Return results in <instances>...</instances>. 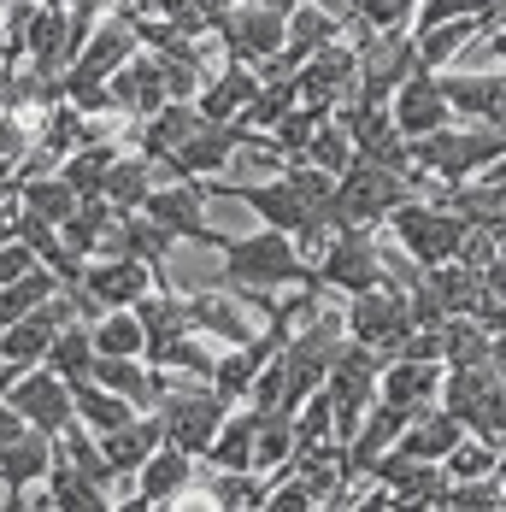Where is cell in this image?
<instances>
[{
	"label": "cell",
	"instance_id": "6da1fadb",
	"mask_svg": "<svg viewBox=\"0 0 506 512\" xmlns=\"http://www.w3.org/2000/svg\"><path fill=\"white\" fill-rule=\"evenodd\" d=\"M201 248H212V254L224 259L236 295H242L248 307H259V324H265V312L277 307V289H318V277H312V265L301 259V248H295L289 230L259 224L253 236H224V230L206 224Z\"/></svg>",
	"mask_w": 506,
	"mask_h": 512
},
{
	"label": "cell",
	"instance_id": "7a4b0ae2",
	"mask_svg": "<svg viewBox=\"0 0 506 512\" xmlns=\"http://www.w3.org/2000/svg\"><path fill=\"white\" fill-rule=\"evenodd\" d=\"M406 148H412V171H418L424 183H465V177H477L489 159L506 154V136L489 118H454V124H442V130H430V136L406 142Z\"/></svg>",
	"mask_w": 506,
	"mask_h": 512
},
{
	"label": "cell",
	"instance_id": "3957f363",
	"mask_svg": "<svg viewBox=\"0 0 506 512\" xmlns=\"http://www.w3.org/2000/svg\"><path fill=\"white\" fill-rule=\"evenodd\" d=\"M412 195H424V183L418 177H401V171H389V165H371V159H359L336 177V195L324 206V224L330 230H377L389 212Z\"/></svg>",
	"mask_w": 506,
	"mask_h": 512
},
{
	"label": "cell",
	"instance_id": "277c9868",
	"mask_svg": "<svg viewBox=\"0 0 506 512\" xmlns=\"http://www.w3.org/2000/svg\"><path fill=\"white\" fill-rule=\"evenodd\" d=\"M165 371V365H159ZM230 395H218L212 383L201 377H183V371H165V389H159V401H153V418H159V436L171 442V448H183V454H195L201 460L206 448H212V436H218V424L230 418Z\"/></svg>",
	"mask_w": 506,
	"mask_h": 512
},
{
	"label": "cell",
	"instance_id": "5b68a950",
	"mask_svg": "<svg viewBox=\"0 0 506 512\" xmlns=\"http://www.w3.org/2000/svg\"><path fill=\"white\" fill-rule=\"evenodd\" d=\"M383 224L401 236V248L418 259V265H448V259H459L465 236H471V218H459V212H448V206H436L430 195L401 201Z\"/></svg>",
	"mask_w": 506,
	"mask_h": 512
},
{
	"label": "cell",
	"instance_id": "8992f818",
	"mask_svg": "<svg viewBox=\"0 0 506 512\" xmlns=\"http://www.w3.org/2000/svg\"><path fill=\"white\" fill-rule=\"evenodd\" d=\"M312 277L324 295H359V289H383V265H377V230H330L324 254L312 259Z\"/></svg>",
	"mask_w": 506,
	"mask_h": 512
},
{
	"label": "cell",
	"instance_id": "52a82bcc",
	"mask_svg": "<svg viewBox=\"0 0 506 512\" xmlns=\"http://www.w3.org/2000/svg\"><path fill=\"white\" fill-rule=\"evenodd\" d=\"M348 42L359 53V95L365 101H389L401 89V77L418 65L412 30H365V24H348Z\"/></svg>",
	"mask_w": 506,
	"mask_h": 512
},
{
	"label": "cell",
	"instance_id": "ba28073f",
	"mask_svg": "<svg viewBox=\"0 0 506 512\" xmlns=\"http://www.w3.org/2000/svg\"><path fill=\"white\" fill-rule=\"evenodd\" d=\"M342 318H348V336L377 348L383 359L401 354V342L412 336V312H406V295L395 289H359V295H342Z\"/></svg>",
	"mask_w": 506,
	"mask_h": 512
},
{
	"label": "cell",
	"instance_id": "9c48e42d",
	"mask_svg": "<svg viewBox=\"0 0 506 512\" xmlns=\"http://www.w3.org/2000/svg\"><path fill=\"white\" fill-rule=\"evenodd\" d=\"M289 42V18L283 12H271V6H259V0H236L230 6V18L218 24V48L224 59H242V65H265V59H277Z\"/></svg>",
	"mask_w": 506,
	"mask_h": 512
},
{
	"label": "cell",
	"instance_id": "30bf717a",
	"mask_svg": "<svg viewBox=\"0 0 506 512\" xmlns=\"http://www.w3.org/2000/svg\"><path fill=\"white\" fill-rule=\"evenodd\" d=\"M165 101H171V89H165V59H159L153 48H136L112 77H106V106H112L124 124L153 118Z\"/></svg>",
	"mask_w": 506,
	"mask_h": 512
},
{
	"label": "cell",
	"instance_id": "8fae6325",
	"mask_svg": "<svg viewBox=\"0 0 506 512\" xmlns=\"http://www.w3.org/2000/svg\"><path fill=\"white\" fill-rule=\"evenodd\" d=\"M295 77H301V101L306 106L336 112L342 101H354V95H359V53H354V42H348V36L324 42V48L312 53Z\"/></svg>",
	"mask_w": 506,
	"mask_h": 512
},
{
	"label": "cell",
	"instance_id": "7c38bea8",
	"mask_svg": "<svg viewBox=\"0 0 506 512\" xmlns=\"http://www.w3.org/2000/svg\"><path fill=\"white\" fill-rule=\"evenodd\" d=\"M6 401L24 412V424L42 430V436H59V430L77 418V407H71V377H59L53 365H30V371H18V383H12Z\"/></svg>",
	"mask_w": 506,
	"mask_h": 512
},
{
	"label": "cell",
	"instance_id": "4fadbf2b",
	"mask_svg": "<svg viewBox=\"0 0 506 512\" xmlns=\"http://www.w3.org/2000/svg\"><path fill=\"white\" fill-rule=\"evenodd\" d=\"M389 112H395V130H401L406 142H418V136H430V130L454 124V106H448L442 77H436L430 65H412V71H406L401 89L389 95Z\"/></svg>",
	"mask_w": 506,
	"mask_h": 512
},
{
	"label": "cell",
	"instance_id": "5bb4252c",
	"mask_svg": "<svg viewBox=\"0 0 506 512\" xmlns=\"http://www.w3.org/2000/svg\"><path fill=\"white\" fill-rule=\"evenodd\" d=\"M124 483L136 489L142 507H183V495L201 483V460L183 454V448H171V442H159L148 460H142V471L124 477Z\"/></svg>",
	"mask_w": 506,
	"mask_h": 512
},
{
	"label": "cell",
	"instance_id": "9a60e30c",
	"mask_svg": "<svg viewBox=\"0 0 506 512\" xmlns=\"http://www.w3.org/2000/svg\"><path fill=\"white\" fill-rule=\"evenodd\" d=\"M148 218H159L177 242H195L206 236V183L201 177H171V183H153V195L142 201Z\"/></svg>",
	"mask_w": 506,
	"mask_h": 512
},
{
	"label": "cell",
	"instance_id": "2e32d148",
	"mask_svg": "<svg viewBox=\"0 0 506 512\" xmlns=\"http://www.w3.org/2000/svg\"><path fill=\"white\" fill-rule=\"evenodd\" d=\"M336 36H348V24H342L336 12H324V6L301 0V6L289 12V42H283V53H277V59H265V65H259V77H277V71H301L306 59L324 48V42H336Z\"/></svg>",
	"mask_w": 506,
	"mask_h": 512
},
{
	"label": "cell",
	"instance_id": "e0dca14e",
	"mask_svg": "<svg viewBox=\"0 0 506 512\" xmlns=\"http://www.w3.org/2000/svg\"><path fill=\"white\" fill-rule=\"evenodd\" d=\"M83 283L101 307H136L153 283H165V271L148 265V259H89Z\"/></svg>",
	"mask_w": 506,
	"mask_h": 512
},
{
	"label": "cell",
	"instance_id": "ac0fdd59",
	"mask_svg": "<svg viewBox=\"0 0 506 512\" xmlns=\"http://www.w3.org/2000/svg\"><path fill=\"white\" fill-rule=\"evenodd\" d=\"M253 95H259V71H253V65H242V59H218V71L201 83L195 106H201L206 124H236V118L248 112Z\"/></svg>",
	"mask_w": 506,
	"mask_h": 512
},
{
	"label": "cell",
	"instance_id": "d6986e66",
	"mask_svg": "<svg viewBox=\"0 0 506 512\" xmlns=\"http://www.w3.org/2000/svg\"><path fill=\"white\" fill-rule=\"evenodd\" d=\"M183 307H189V324L201 330L206 342H218V348H242L259 336V324H253L242 301L236 295H212V289H189L183 295Z\"/></svg>",
	"mask_w": 506,
	"mask_h": 512
},
{
	"label": "cell",
	"instance_id": "ffe728a7",
	"mask_svg": "<svg viewBox=\"0 0 506 512\" xmlns=\"http://www.w3.org/2000/svg\"><path fill=\"white\" fill-rule=\"evenodd\" d=\"M377 401H395L406 412H424L442 401V359H389L377 377Z\"/></svg>",
	"mask_w": 506,
	"mask_h": 512
},
{
	"label": "cell",
	"instance_id": "44dd1931",
	"mask_svg": "<svg viewBox=\"0 0 506 512\" xmlns=\"http://www.w3.org/2000/svg\"><path fill=\"white\" fill-rule=\"evenodd\" d=\"M201 106L195 101H165L153 118H142V124H130V148H142V154H153V165L165 154H177L195 130H201Z\"/></svg>",
	"mask_w": 506,
	"mask_h": 512
},
{
	"label": "cell",
	"instance_id": "7402d4cb",
	"mask_svg": "<svg viewBox=\"0 0 506 512\" xmlns=\"http://www.w3.org/2000/svg\"><path fill=\"white\" fill-rule=\"evenodd\" d=\"M442 77V95L454 106V118H495L506 101V71H436Z\"/></svg>",
	"mask_w": 506,
	"mask_h": 512
},
{
	"label": "cell",
	"instance_id": "603a6c76",
	"mask_svg": "<svg viewBox=\"0 0 506 512\" xmlns=\"http://www.w3.org/2000/svg\"><path fill=\"white\" fill-rule=\"evenodd\" d=\"M495 24L489 18H448V24H436V30H412V48H418V65H430V71H448L459 59V48H471L477 36H489Z\"/></svg>",
	"mask_w": 506,
	"mask_h": 512
},
{
	"label": "cell",
	"instance_id": "cb8c5ba5",
	"mask_svg": "<svg viewBox=\"0 0 506 512\" xmlns=\"http://www.w3.org/2000/svg\"><path fill=\"white\" fill-rule=\"evenodd\" d=\"M159 442H165V436H159V418H153V412H136L130 424H118V430H106L101 436V448H106V460H112V471H118V483L136 477L142 460H148Z\"/></svg>",
	"mask_w": 506,
	"mask_h": 512
},
{
	"label": "cell",
	"instance_id": "d4e9b609",
	"mask_svg": "<svg viewBox=\"0 0 506 512\" xmlns=\"http://www.w3.org/2000/svg\"><path fill=\"white\" fill-rule=\"evenodd\" d=\"M459 436H465V424H459L454 412L436 401V407H424L418 418H412V424H406L395 448H401V454H412V460H442V454L454 448Z\"/></svg>",
	"mask_w": 506,
	"mask_h": 512
},
{
	"label": "cell",
	"instance_id": "484cf974",
	"mask_svg": "<svg viewBox=\"0 0 506 512\" xmlns=\"http://www.w3.org/2000/svg\"><path fill=\"white\" fill-rule=\"evenodd\" d=\"M53 465V436H42V430H24L18 442H6L0 448V489H30V483H42Z\"/></svg>",
	"mask_w": 506,
	"mask_h": 512
},
{
	"label": "cell",
	"instance_id": "4316f807",
	"mask_svg": "<svg viewBox=\"0 0 506 512\" xmlns=\"http://www.w3.org/2000/svg\"><path fill=\"white\" fill-rule=\"evenodd\" d=\"M153 183H159V165H153V154H142V148H124V154L112 159V171H106V201L124 206V212H136V206L153 195Z\"/></svg>",
	"mask_w": 506,
	"mask_h": 512
},
{
	"label": "cell",
	"instance_id": "83f0119b",
	"mask_svg": "<svg viewBox=\"0 0 506 512\" xmlns=\"http://www.w3.org/2000/svg\"><path fill=\"white\" fill-rule=\"evenodd\" d=\"M42 483L53 489V507H59V512H106V507H112V489L95 483L89 471H77L71 460H59V454H53V465H48V477H42Z\"/></svg>",
	"mask_w": 506,
	"mask_h": 512
},
{
	"label": "cell",
	"instance_id": "f1b7e54d",
	"mask_svg": "<svg viewBox=\"0 0 506 512\" xmlns=\"http://www.w3.org/2000/svg\"><path fill=\"white\" fill-rule=\"evenodd\" d=\"M253 471H283L295 460V412L289 407H253Z\"/></svg>",
	"mask_w": 506,
	"mask_h": 512
},
{
	"label": "cell",
	"instance_id": "f546056e",
	"mask_svg": "<svg viewBox=\"0 0 506 512\" xmlns=\"http://www.w3.org/2000/svg\"><path fill=\"white\" fill-rule=\"evenodd\" d=\"M71 407H77V418H83L95 436H106V430H118V424L136 418V407H130L124 395H112L106 383H95V377H77V383H71Z\"/></svg>",
	"mask_w": 506,
	"mask_h": 512
},
{
	"label": "cell",
	"instance_id": "4dcf8cb0",
	"mask_svg": "<svg viewBox=\"0 0 506 512\" xmlns=\"http://www.w3.org/2000/svg\"><path fill=\"white\" fill-rule=\"evenodd\" d=\"M301 106V77L295 71H277V77H259V95L248 101V112H242V124H253V130H277L289 112Z\"/></svg>",
	"mask_w": 506,
	"mask_h": 512
},
{
	"label": "cell",
	"instance_id": "1f68e13d",
	"mask_svg": "<svg viewBox=\"0 0 506 512\" xmlns=\"http://www.w3.org/2000/svg\"><path fill=\"white\" fill-rule=\"evenodd\" d=\"M124 148H130V142H89V148H77V154L59 165V177L89 201V195H101L106 189V171H112V159L124 154Z\"/></svg>",
	"mask_w": 506,
	"mask_h": 512
},
{
	"label": "cell",
	"instance_id": "d6a6232c",
	"mask_svg": "<svg viewBox=\"0 0 506 512\" xmlns=\"http://www.w3.org/2000/svg\"><path fill=\"white\" fill-rule=\"evenodd\" d=\"M95 336V354H148V330H142V312L136 307H112L89 324Z\"/></svg>",
	"mask_w": 506,
	"mask_h": 512
},
{
	"label": "cell",
	"instance_id": "836d02e7",
	"mask_svg": "<svg viewBox=\"0 0 506 512\" xmlns=\"http://www.w3.org/2000/svg\"><path fill=\"white\" fill-rule=\"evenodd\" d=\"M424 277H430V289L448 301V312H471L483 301V271L477 265H465V259H448V265H424Z\"/></svg>",
	"mask_w": 506,
	"mask_h": 512
},
{
	"label": "cell",
	"instance_id": "e575fe53",
	"mask_svg": "<svg viewBox=\"0 0 506 512\" xmlns=\"http://www.w3.org/2000/svg\"><path fill=\"white\" fill-rule=\"evenodd\" d=\"M18 206H30V212H42L53 224H65V218L83 206V195H77L59 171H42V177H24V183H18Z\"/></svg>",
	"mask_w": 506,
	"mask_h": 512
},
{
	"label": "cell",
	"instance_id": "d590c367",
	"mask_svg": "<svg viewBox=\"0 0 506 512\" xmlns=\"http://www.w3.org/2000/svg\"><path fill=\"white\" fill-rule=\"evenodd\" d=\"M42 365H53V371H59V377H71V383H77V377H89V371H95V336H89V324H83V318H71V324L53 336V348H48Z\"/></svg>",
	"mask_w": 506,
	"mask_h": 512
},
{
	"label": "cell",
	"instance_id": "8d00e7d4",
	"mask_svg": "<svg viewBox=\"0 0 506 512\" xmlns=\"http://www.w3.org/2000/svg\"><path fill=\"white\" fill-rule=\"evenodd\" d=\"M442 365H489V330L471 312H454L442 324Z\"/></svg>",
	"mask_w": 506,
	"mask_h": 512
},
{
	"label": "cell",
	"instance_id": "74e56055",
	"mask_svg": "<svg viewBox=\"0 0 506 512\" xmlns=\"http://www.w3.org/2000/svg\"><path fill=\"white\" fill-rule=\"evenodd\" d=\"M301 159H312L318 171H336V177H342V171L354 165V136H348L342 112H330V118H324V124L312 130V142H306V154H301Z\"/></svg>",
	"mask_w": 506,
	"mask_h": 512
},
{
	"label": "cell",
	"instance_id": "f35d334b",
	"mask_svg": "<svg viewBox=\"0 0 506 512\" xmlns=\"http://www.w3.org/2000/svg\"><path fill=\"white\" fill-rule=\"evenodd\" d=\"M501 448H506V442H495V436L465 430L454 448L442 454V471H448V477H489V471L501 465Z\"/></svg>",
	"mask_w": 506,
	"mask_h": 512
},
{
	"label": "cell",
	"instance_id": "ab89813d",
	"mask_svg": "<svg viewBox=\"0 0 506 512\" xmlns=\"http://www.w3.org/2000/svg\"><path fill=\"white\" fill-rule=\"evenodd\" d=\"M59 295V277H53L48 265H36V271H24L18 283H6L0 289V324H12V318H24V312H36L42 301Z\"/></svg>",
	"mask_w": 506,
	"mask_h": 512
},
{
	"label": "cell",
	"instance_id": "60d3db41",
	"mask_svg": "<svg viewBox=\"0 0 506 512\" xmlns=\"http://www.w3.org/2000/svg\"><path fill=\"white\" fill-rule=\"evenodd\" d=\"M501 507V477H454L448 495H442V512H489Z\"/></svg>",
	"mask_w": 506,
	"mask_h": 512
},
{
	"label": "cell",
	"instance_id": "b9f144b4",
	"mask_svg": "<svg viewBox=\"0 0 506 512\" xmlns=\"http://www.w3.org/2000/svg\"><path fill=\"white\" fill-rule=\"evenodd\" d=\"M412 18H418V0H354L348 24H365V30H412Z\"/></svg>",
	"mask_w": 506,
	"mask_h": 512
},
{
	"label": "cell",
	"instance_id": "7bdbcfd3",
	"mask_svg": "<svg viewBox=\"0 0 506 512\" xmlns=\"http://www.w3.org/2000/svg\"><path fill=\"white\" fill-rule=\"evenodd\" d=\"M448 18H489L495 24V0H418V18L412 30H436Z\"/></svg>",
	"mask_w": 506,
	"mask_h": 512
},
{
	"label": "cell",
	"instance_id": "ee69618b",
	"mask_svg": "<svg viewBox=\"0 0 506 512\" xmlns=\"http://www.w3.org/2000/svg\"><path fill=\"white\" fill-rule=\"evenodd\" d=\"M324 118H330L324 106H306V101H301L295 112H289V118H283V124H277V130H271V136H277V148H283L289 159H301V154H306V142H312V130H318Z\"/></svg>",
	"mask_w": 506,
	"mask_h": 512
},
{
	"label": "cell",
	"instance_id": "f6af8a7d",
	"mask_svg": "<svg viewBox=\"0 0 506 512\" xmlns=\"http://www.w3.org/2000/svg\"><path fill=\"white\" fill-rule=\"evenodd\" d=\"M36 265H42V259H36L30 242H18V236H12V242H0V289H6V283H18V277H24V271H36Z\"/></svg>",
	"mask_w": 506,
	"mask_h": 512
},
{
	"label": "cell",
	"instance_id": "bcb514c9",
	"mask_svg": "<svg viewBox=\"0 0 506 512\" xmlns=\"http://www.w3.org/2000/svg\"><path fill=\"white\" fill-rule=\"evenodd\" d=\"M24 148H30V130H24L12 112H0V159H12V165H18Z\"/></svg>",
	"mask_w": 506,
	"mask_h": 512
},
{
	"label": "cell",
	"instance_id": "7dc6e473",
	"mask_svg": "<svg viewBox=\"0 0 506 512\" xmlns=\"http://www.w3.org/2000/svg\"><path fill=\"white\" fill-rule=\"evenodd\" d=\"M24 430H30V424H24V412L12 407V401H0V448H6V442H18Z\"/></svg>",
	"mask_w": 506,
	"mask_h": 512
},
{
	"label": "cell",
	"instance_id": "c3c4849f",
	"mask_svg": "<svg viewBox=\"0 0 506 512\" xmlns=\"http://www.w3.org/2000/svg\"><path fill=\"white\" fill-rule=\"evenodd\" d=\"M12 95H18V65L0 59V112H12Z\"/></svg>",
	"mask_w": 506,
	"mask_h": 512
},
{
	"label": "cell",
	"instance_id": "681fc988",
	"mask_svg": "<svg viewBox=\"0 0 506 512\" xmlns=\"http://www.w3.org/2000/svg\"><path fill=\"white\" fill-rule=\"evenodd\" d=\"M483 283H489V295L506 301V259H489V265H483Z\"/></svg>",
	"mask_w": 506,
	"mask_h": 512
},
{
	"label": "cell",
	"instance_id": "f907efd6",
	"mask_svg": "<svg viewBox=\"0 0 506 512\" xmlns=\"http://www.w3.org/2000/svg\"><path fill=\"white\" fill-rule=\"evenodd\" d=\"M18 236V201H0V242Z\"/></svg>",
	"mask_w": 506,
	"mask_h": 512
},
{
	"label": "cell",
	"instance_id": "816d5d0a",
	"mask_svg": "<svg viewBox=\"0 0 506 512\" xmlns=\"http://www.w3.org/2000/svg\"><path fill=\"white\" fill-rule=\"evenodd\" d=\"M12 383H18V365H12V359H0V401L12 395Z\"/></svg>",
	"mask_w": 506,
	"mask_h": 512
},
{
	"label": "cell",
	"instance_id": "f5cc1de1",
	"mask_svg": "<svg viewBox=\"0 0 506 512\" xmlns=\"http://www.w3.org/2000/svg\"><path fill=\"white\" fill-rule=\"evenodd\" d=\"M312 6H324V12H336V18H342V24H348V18H354V0H312Z\"/></svg>",
	"mask_w": 506,
	"mask_h": 512
},
{
	"label": "cell",
	"instance_id": "db71d44e",
	"mask_svg": "<svg viewBox=\"0 0 506 512\" xmlns=\"http://www.w3.org/2000/svg\"><path fill=\"white\" fill-rule=\"evenodd\" d=\"M489 53L501 59V71H506V30H489Z\"/></svg>",
	"mask_w": 506,
	"mask_h": 512
},
{
	"label": "cell",
	"instance_id": "11a10c76",
	"mask_svg": "<svg viewBox=\"0 0 506 512\" xmlns=\"http://www.w3.org/2000/svg\"><path fill=\"white\" fill-rule=\"evenodd\" d=\"M0 59H12V30H6V6H0Z\"/></svg>",
	"mask_w": 506,
	"mask_h": 512
},
{
	"label": "cell",
	"instance_id": "9f6ffc18",
	"mask_svg": "<svg viewBox=\"0 0 506 512\" xmlns=\"http://www.w3.org/2000/svg\"><path fill=\"white\" fill-rule=\"evenodd\" d=\"M259 6H271V12H283V18H289V12H295L301 0H259Z\"/></svg>",
	"mask_w": 506,
	"mask_h": 512
},
{
	"label": "cell",
	"instance_id": "6f0895ef",
	"mask_svg": "<svg viewBox=\"0 0 506 512\" xmlns=\"http://www.w3.org/2000/svg\"><path fill=\"white\" fill-rule=\"evenodd\" d=\"M495 30H506V0H495Z\"/></svg>",
	"mask_w": 506,
	"mask_h": 512
},
{
	"label": "cell",
	"instance_id": "680465c9",
	"mask_svg": "<svg viewBox=\"0 0 506 512\" xmlns=\"http://www.w3.org/2000/svg\"><path fill=\"white\" fill-rule=\"evenodd\" d=\"M489 124H495V130H501V136H506V101H501V112H495V118H489Z\"/></svg>",
	"mask_w": 506,
	"mask_h": 512
},
{
	"label": "cell",
	"instance_id": "91938a15",
	"mask_svg": "<svg viewBox=\"0 0 506 512\" xmlns=\"http://www.w3.org/2000/svg\"><path fill=\"white\" fill-rule=\"evenodd\" d=\"M501 259H506V230H501Z\"/></svg>",
	"mask_w": 506,
	"mask_h": 512
},
{
	"label": "cell",
	"instance_id": "94428289",
	"mask_svg": "<svg viewBox=\"0 0 506 512\" xmlns=\"http://www.w3.org/2000/svg\"><path fill=\"white\" fill-rule=\"evenodd\" d=\"M136 12H142V6H136Z\"/></svg>",
	"mask_w": 506,
	"mask_h": 512
}]
</instances>
